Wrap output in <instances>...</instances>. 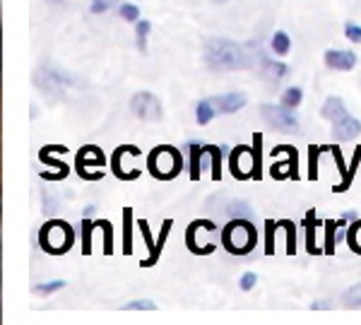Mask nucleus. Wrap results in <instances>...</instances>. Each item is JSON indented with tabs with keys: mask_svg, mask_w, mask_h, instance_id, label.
<instances>
[{
	"mask_svg": "<svg viewBox=\"0 0 361 325\" xmlns=\"http://www.w3.org/2000/svg\"><path fill=\"white\" fill-rule=\"evenodd\" d=\"M258 44H236L229 39H209L205 44V63L209 70H246L255 63H263Z\"/></svg>",
	"mask_w": 361,
	"mask_h": 325,
	"instance_id": "nucleus-1",
	"label": "nucleus"
},
{
	"mask_svg": "<svg viewBox=\"0 0 361 325\" xmlns=\"http://www.w3.org/2000/svg\"><path fill=\"white\" fill-rule=\"evenodd\" d=\"M219 241L226 253L241 258V255L253 253L255 243H258V229L250 222V217H231L219 234Z\"/></svg>",
	"mask_w": 361,
	"mask_h": 325,
	"instance_id": "nucleus-2",
	"label": "nucleus"
},
{
	"mask_svg": "<svg viewBox=\"0 0 361 325\" xmlns=\"http://www.w3.org/2000/svg\"><path fill=\"white\" fill-rule=\"evenodd\" d=\"M147 171L157 181H173L183 171V154L173 145H157L147 154Z\"/></svg>",
	"mask_w": 361,
	"mask_h": 325,
	"instance_id": "nucleus-3",
	"label": "nucleus"
},
{
	"mask_svg": "<svg viewBox=\"0 0 361 325\" xmlns=\"http://www.w3.org/2000/svg\"><path fill=\"white\" fill-rule=\"evenodd\" d=\"M75 243V229L66 219H49L39 229V248L49 255H66Z\"/></svg>",
	"mask_w": 361,
	"mask_h": 325,
	"instance_id": "nucleus-4",
	"label": "nucleus"
},
{
	"mask_svg": "<svg viewBox=\"0 0 361 325\" xmlns=\"http://www.w3.org/2000/svg\"><path fill=\"white\" fill-rule=\"evenodd\" d=\"M140 147L135 145H118V147L114 149L111 154V171L116 178H121V181H135L140 178Z\"/></svg>",
	"mask_w": 361,
	"mask_h": 325,
	"instance_id": "nucleus-5",
	"label": "nucleus"
},
{
	"mask_svg": "<svg viewBox=\"0 0 361 325\" xmlns=\"http://www.w3.org/2000/svg\"><path fill=\"white\" fill-rule=\"evenodd\" d=\"M104 164H106V157L97 145H85L82 149L75 157V171L82 181H99L104 178Z\"/></svg>",
	"mask_w": 361,
	"mask_h": 325,
	"instance_id": "nucleus-6",
	"label": "nucleus"
},
{
	"mask_svg": "<svg viewBox=\"0 0 361 325\" xmlns=\"http://www.w3.org/2000/svg\"><path fill=\"white\" fill-rule=\"evenodd\" d=\"M270 176L275 181H287V178H299V154L292 145H277L272 149V164Z\"/></svg>",
	"mask_w": 361,
	"mask_h": 325,
	"instance_id": "nucleus-7",
	"label": "nucleus"
},
{
	"mask_svg": "<svg viewBox=\"0 0 361 325\" xmlns=\"http://www.w3.org/2000/svg\"><path fill=\"white\" fill-rule=\"evenodd\" d=\"M202 231H217V224L212 219H193L185 229V246L193 255H209L217 251V243L212 241H200Z\"/></svg>",
	"mask_w": 361,
	"mask_h": 325,
	"instance_id": "nucleus-8",
	"label": "nucleus"
},
{
	"mask_svg": "<svg viewBox=\"0 0 361 325\" xmlns=\"http://www.w3.org/2000/svg\"><path fill=\"white\" fill-rule=\"evenodd\" d=\"M260 114H263L265 123L272 125L279 133H294L296 128H299L294 109H287L284 104H279V106H275V104H263V106H260Z\"/></svg>",
	"mask_w": 361,
	"mask_h": 325,
	"instance_id": "nucleus-9",
	"label": "nucleus"
},
{
	"mask_svg": "<svg viewBox=\"0 0 361 325\" xmlns=\"http://www.w3.org/2000/svg\"><path fill=\"white\" fill-rule=\"evenodd\" d=\"M229 171L236 181H248L255 173V154L253 147H246V145H238V147L231 149L229 154Z\"/></svg>",
	"mask_w": 361,
	"mask_h": 325,
	"instance_id": "nucleus-10",
	"label": "nucleus"
},
{
	"mask_svg": "<svg viewBox=\"0 0 361 325\" xmlns=\"http://www.w3.org/2000/svg\"><path fill=\"white\" fill-rule=\"evenodd\" d=\"M68 147L66 145H46V147H42V152H39V159L44 161L46 166H51L54 171H42V178L44 181H63V178L68 176L70 169L66 161L56 159V154H66Z\"/></svg>",
	"mask_w": 361,
	"mask_h": 325,
	"instance_id": "nucleus-11",
	"label": "nucleus"
},
{
	"mask_svg": "<svg viewBox=\"0 0 361 325\" xmlns=\"http://www.w3.org/2000/svg\"><path fill=\"white\" fill-rule=\"evenodd\" d=\"M130 111L135 114L140 121H149V123H152V121L161 118V102L157 99L152 92L142 90L130 99Z\"/></svg>",
	"mask_w": 361,
	"mask_h": 325,
	"instance_id": "nucleus-12",
	"label": "nucleus"
},
{
	"mask_svg": "<svg viewBox=\"0 0 361 325\" xmlns=\"http://www.w3.org/2000/svg\"><path fill=\"white\" fill-rule=\"evenodd\" d=\"M222 149L217 145H202V159L200 169H209V178L219 181L222 178Z\"/></svg>",
	"mask_w": 361,
	"mask_h": 325,
	"instance_id": "nucleus-13",
	"label": "nucleus"
},
{
	"mask_svg": "<svg viewBox=\"0 0 361 325\" xmlns=\"http://www.w3.org/2000/svg\"><path fill=\"white\" fill-rule=\"evenodd\" d=\"M333 135H335L337 142H347V140H352V137H359L361 135V121L347 114L345 118H340L333 123Z\"/></svg>",
	"mask_w": 361,
	"mask_h": 325,
	"instance_id": "nucleus-14",
	"label": "nucleus"
},
{
	"mask_svg": "<svg viewBox=\"0 0 361 325\" xmlns=\"http://www.w3.org/2000/svg\"><path fill=\"white\" fill-rule=\"evenodd\" d=\"M325 66L330 70H352L357 66V54L354 51H325Z\"/></svg>",
	"mask_w": 361,
	"mask_h": 325,
	"instance_id": "nucleus-15",
	"label": "nucleus"
},
{
	"mask_svg": "<svg viewBox=\"0 0 361 325\" xmlns=\"http://www.w3.org/2000/svg\"><path fill=\"white\" fill-rule=\"evenodd\" d=\"M137 226H140V234H142V241H145V246H147V251L149 255L145 260H140V265L142 268H152V265L159 263V248H157V241L152 239V231H149V224H147V219H137Z\"/></svg>",
	"mask_w": 361,
	"mask_h": 325,
	"instance_id": "nucleus-16",
	"label": "nucleus"
},
{
	"mask_svg": "<svg viewBox=\"0 0 361 325\" xmlns=\"http://www.w3.org/2000/svg\"><path fill=\"white\" fill-rule=\"evenodd\" d=\"M214 106H217L219 114H236L241 111L243 106L248 104L246 94L243 92H229V94H222V97H214Z\"/></svg>",
	"mask_w": 361,
	"mask_h": 325,
	"instance_id": "nucleus-17",
	"label": "nucleus"
},
{
	"mask_svg": "<svg viewBox=\"0 0 361 325\" xmlns=\"http://www.w3.org/2000/svg\"><path fill=\"white\" fill-rule=\"evenodd\" d=\"M304 229H306V251L311 255L323 253V248H320L318 241H316V234H318V214H316V210H308L304 214Z\"/></svg>",
	"mask_w": 361,
	"mask_h": 325,
	"instance_id": "nucleus-18",
	"label": "nucleus"
},
{
	"mask_svg": "<svg viewBox=\"0 0 361 325\" xmlns=\"http://www.w3.org/2000/svg\"><path fill=\"white\" fill-rule=\"evenodd\" d=\"M320 116H323L325 121H330V123H335V121H340L347 116V104L342 102L340 97H328L323 104V109H320Z\"/></svg>",
	"mask_w": 361,
	"mask_h": 325,
	"instance_id": "nucleus-19",
	"label": "nucleus"
},
{
	"mask_svg": "<svg viewBox=\"0 0 361 325\" xmlns=\"http://www.w3.org/2000/svg\"><path fill=\"white\" fill-rule=\"evenodd\" d=\"M359 166H361V145H357V149H354V157H352V161H349V166H347V178H342V181L333 188L335 193H345V190H349V185H352L354 176H357Z\"/></svg>",
	"mask_w": 361,
	"mask_h": 325,
	"instance_id": "nucleus-20",
	"label": "nucleus"
},
{
	"mask_svg": "<svg viewBox=\"0 0 361 325\" xmlns=\"http://www.w3.org/2000/svg\"><path fill=\"white\" fill-rule=\"evenodd\" d=\"M188 154H190V159H188V173H190V181H197L200 178V159H202V145L200 142H190L188 145Z\"/></svg>",
	"mask_w": 361,
	"mask_h": 325,
	"instance_id": "nucleus-21",
	"label": "nucleus"
},
{
	"mask_svg": "<svg viewBox=\"0 0 361 325\" xmlns=\"http://www.w3.org/2000/svg\"><path fill=\"white\" fill-rule=\"evenodd\" d=\"M133 226H135V217H133V207H123V253H133Z\"/></svg>",
	"mask_w": 361,
	"mask_h": 325,
	"instance_id": "nucleus-22",
	"label": "nucleus"
},
{
	"mask_svg": "<svg viewBox=\"0 0 361 325\" xmlns=\"http://www.w3.org/2000/svg\"><path fill=\"white\" fill-rule=\"evenodd\" d=\"M217 114H219V111H217V106H214V102H212V99L197 102V106H195V121H197V125H207L209 121H212Z\"/></svg>",
	"mask_w": 361,
	"mask_h": 325,
	"instance_id": "nucleus-23",
	"label": "nucleus"
},
{
	"mask_svg": "<svg viewBox=\"0 0 361 325\" xmlns=\"http://www.w3.org/2000/svg\"><path fill=\"white\" fill-rule=\"evenodd\" d=\"M323 152H325V147H318V145L308 147V178H311V181H318L320 178V154Z\"/></svg>",
	"mask_w": 361,
	"mask_h": 325,
	"instance_id": "nucleus-24",
	"label": "nucleus"
},
{
	"mask_svg": "<svg viewBox=\"0 0 361 325\" xmlns=\"http://www.w3.org/2000/svg\"><path fill=\"white\" fill-rule=\"evenodd\" d=\"M347 246L352 253L361 255V219H354V222L347 226Z\"/></svg>",
	"mask_w": 361,
	"mask_h": 325,
	"instance_id": "nucleus-25",
	"label": "nucleus"
},
{
	"mask_svg": "<svg viewBox=\"0 0 361 325\" xmlns=\"http://www.w3.org/2000/svg\"><path fill=\"white\" fill-rule=\"evenodd\" d=\"M149 32H152V22L137 20V27H135V44H137V51H140V54H147V39H149Z\"/></svg>",
	"mask_w": 361,
	"mask_h": 325,
	"instance_id": "nucleus-26",
	"label": "nucleus"
},
{
	"mask_svg": "<svg viewBox=\"0 0 361 325\" xmlns=\"http://www.w3.org/2000/svg\"><path fill=\"white\" fill-rule=\"evenodd\" d=\"M82 229H80V234H82V255H90L92 253V234L99 229L97 222H92L90 217H82Z\"/></svg>",
	"mask_w": 361,
	"mask_h": 325,
	"instance_id": "nucleus-27",
	"label": "nucleus"
},
{
	"mask_svg": "<svg viewBox=\"0 0 361 325\" xmlns=\"http://www.w3.org/2000/svg\"><path fill=\"white\" fill-rule=\"evenodd\" d=\"M337 248V219H328L325 222V241H323V253L333 255Z\"/></svg>",
	"mask_w": 361,
	"mask_h": 325,
	"instance_id": "nucleus-28",
	"label": "nucleus"
},
{
	"mask_svg": "<svg viewBox=\"0 0 361 325\" xmlns=\"http://www.w3.org/2000/svg\"><path fill=\"white\" fill-rule=\"evenodd\" d=\"M253 154H255L253 178H255V181H260V178H263V135H260V133H255V135H253Z\"/></svg>",
	"mask_w": 361,
	"mask_h": 325,
	"instance_id": "nucleus-29",
	"label": "nucleus"
},
{
	"mask_svg": "<svg viewBox=\"0 0 361 325\" xmlns=\"http://www.w3.org/2000/svg\"><path fill=\"white\" fill-rule=\"evenodd\" d=\"M263 68H265V73L270 80H284L289 75L287 63H275V61H267V58H263Z\"/></svg>",
	"mask_w": 361,
	"mask_h": 325,
	"instance_id": "nucleus-30",
	"label": "nucleus"
},
{
	"mask_svg": "<svg viewBox=\"0 0 361 325\" xmlns=\"http://www.w3.org/2000/svg\"><path fill=\"white\" fill-rule=\"evenodd\" d=\"M277 229H279V222H275V219H265V255H275Z\"/></svg>",
	"mask_w": 361,
	"mask_h": 325,
	"instance_id": "nucleus-31",
	"label": "nucleus"
},
{
	"mask_svg": "<svg viewBox=\"0 0 361 325\" xmlns=\"http://www.w3.org/2000/svg\"><path fill=\"white\" fill-rule=\"evenodd\" d=\"M289 49H292V39H289L287 32H275L272 34V51L277 56H287Z\"/></svg>",
	"mask_w": 361,
	"mask_h": 325,
	"instance_id": "nucleus-32",
	"label": "nucleus"
},
{
	"mask_svg": "<svg viewBox=\"0 0 361 325\" xmlns=\"http://www.w3.org/2000/svg\"><path fill=\"white\" fill-rule=\"evenodd\" d=\"M99 229L104 231V255H111L114 253V226L109 219H97Z\"/></svg>",
	"mask_w": 361,
	"mask_h": 325,
	"instance_id": "nucleus-33",
	"label": "nucleus"
},
{
	"mask_svg": "<svg viewBox=\"0 0 361 325\" xmlns=\"http://www.w3.org/2000/svg\"><path fill=\"white\" fill-rule=\"evenodd\" d=\"M279 226H282L284 234H287V255H294L296 253V224L292 219H279Z\"/></svg>",
	"mask_w": 361,
	"mask_h": 325,
	"instance_id": "nucleus-34",
	"label": "nucleus"
},
{
	"mask_svg": "<svg viewBox=\"0 0 361 325\" xmlns=\"http://www.w3.org/2000/svg\"><path fill=\"white\" fill-rule=\"evenodd\" d=\"M63 287H66V282H63V280H51V282L34 284V289H32V292L37 294V297H49V294H56V292H61Z\"/></svg>",
	"mask_w": 361,
	"mask_h": 325,
	"instance_id": "nucleus-35",
	"label": "nucleus"
},
{
	"mask_svg": "<svg viewBox=\"0 0 361 325\" xmlns=\"http://www.w3.org/2000/svg\"><path fill=\"white\" fill-rule=\"evenodd\" d=\"M301 102H304V92H301V87H289V90L282 92V104L287 109H296Z\"/></svg>",
	"mask_w": 361,
	"mask_h": 325,
	"instance_id": "nucleus-36",
	"label": "nucleus"
},
{
	"mask_svg": "<svg viewBox=\"0 0 361 325\" xmlns=\"http://www.w3.org/2000/svg\"><path fill=\"white\" fill-rule=\"evenodd\" d=\"M229 217H250V205L246 200H231L229 202Z\"/></svg>",
	"mask_w": 361,
	"mask_h": 325,
	"instance_id": "nucleus-37",
	"label": "nucleus"
},
{
	"mask_svg": "<svg viewBox=\"0 0 361 325\" xmlns=\"http://www.w3.org/2000/svg\"><path fill=\"white\" fill-rule=\"evenodd\" d=\"M118 15L123 17L126 22H137L140 20V8H137V5H133V3H123L118 8Z\"/></svg>",
	"mask_w": 361,
	"mask_h": 325,
	"instance_id": "nucleus-38",
	"label": "nucleus"
},
{
	"mask_svg": "<svg viewBox=\"0 0 361 325\" xmlns=\"http://www.w3.org/2000/svg\"><path fill=\"white\" fill-rule=\"evenodd\" d=\"M345 304L354 306V309H359V306H361V282L354 284L349 292H345Z\"/></svg>",
	"mask_w": 361,
	"mask_h": 325,
	"instance_id": "nucleus-39",
	"label": "nucleus"
},
{
	"mask_svg": "<svg viewBox=\"0 0 361 325\" xmlns=\"http://www.w3.org/2000/svg\"><path fill=\"white\" fill-rule=\"evenodd\" d=\"M171 226H173V219H164V222H161V231H159V236H157V248H159V253L164 251V243L169 239V234H171Z\"/></svg>",
	"mask_w": 361,
	"mask_h": 325,
	"instance_id": "nucleus-40",
	"label": "nucleus"
},
{
	"mask_svg": "<svg viewBox=\"0 0 361 325\" xmlns=\"http://www.w3.org/2000/svg\"><path fill=\"white\" fill-rule=\"evenodd\" d=\"M154 309H157V306L149 299H137V301L126 304V311H154Z\"/></svg>",
	"mask_w": 361,
	"mask_h": 325,
	"instance_id": "nucleus-41",
	"label": "nucleus"
},
{
	"mask_svg": "<svg viewBox=\"0 0 361 325\" xmlns=\"http://www.w3.org/2000/svg\"><path fill=\"white\" fill-rule=\"evenodd\" d=\"M255 284H258V275H255V272H243L241 280H238V287H241L243 292H250Z\"/></svg>",
	"mask_w": 361,
	"mask_h": 325,
	"instance_id": "nucleus-42",
	"label": "nucleus"
},
{
	"mask_svg": "<svg viewBox=\"0 0 361 325\" xmlns=\"http://www.w3.org/2000/svg\"><path fill=\"white\" fill-rule=\"evenodd\" d=\"M345 37L349 39V42L361 44V27L354 25V22H347V25H345Z\"/></svg>",
	"mask_w": 361,
	"mask_h": 325,
	"instance_id": "nucleus-43",
	"label": "nucleus"
},
{
	"mask_svg": "<svg viewBox=\"0 0 361 325\" xmlns=\"http://www.w3.org/2000/svg\"><path fill=\"white\" fill-rule=\"evenodd\" d=\"M42 205H44V212H54L58 210V200L51 198L49 193H42Z\"/></svg>",
	"mask_w": 361,
	"mask_h": 325,
	"instance_id": "nucleus-44",
	"label": "nucleus"
},
{
	"mask_svg": "<svg viewBox=\"0 0 361 325\" xmlns=\"http://www.w3.org/2000/svg\"><path fill=\"white\" fill-rule=\"evenodd\" d=\"M109 5H111V0H94V3H92V13H94V15L106 13Z\"/></svg>",
	"mask_w": 361,
	"mask_h": 325,
	"instance_id": "nucleus-45",
	"label": "nucleus"
},
{
	"mask_svg": "<svg viewBox=\"0 0 361 325\" xmlns=\"http://www.w3.org/2000/svg\"><path fill=\"white\" fill-rule=\"evenodd\" d=\"M342 217H345L347 222H354V219H359V217H357V212H354V210H352V212H345Z\"/></svg>",
	"mask_w": 361,
	"mask_h": 325,
	"instance_id": "nucleus-46",
	"label": "nucleus"
},
{
	"mask_svg": "<svg viewBox=\"0 0 361 325\" xmlns=\"http://www.w3.org/2000/svg\"><path fill=\"white\" fill-rule=\"evenodd\" d=\"M92 214H94V205H87L85 207V217H92Z\"/></svg>",
	"mask_w": 361,
	"mask_h": 325,
	"instance_id": "nucleus-47",
	"label": "nucleus"
}]
</instances>
